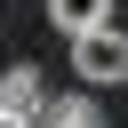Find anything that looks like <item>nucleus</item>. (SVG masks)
I'll use <instances>...</instances> for the list:
<instances>
[{
	"instance_id": "obj_3",
	"label": "nucleus",
	"mask_w": 128,
	"mask_h": 128,
	"mask_svg": "<svg viewBox=\"0 0 128 128\" xmlns=\"http://www.w3.org/2000/svg\"><path fill=\"white\" fill-rule=\"evenodd\" d=\"M48 24H56L64 40H80V32H104V24H112V0H48Z\"/></svg>"
},
{
	"instance_id": "obj_1",
	"label": "nucleus",
	"mask_w": 128,
	"mask_h": 128,
	"mask_svg": "<svg viewBox=\"0 0 128 128\" xmlns=\"http://www.w3.org/2000/svg\"><path fill=\"white\" fill-rule=\"evenodd\" d=\"M72 72H80L88 88H120V80H128V32H120V24L80 32V40H72Z\"/></svg>"
},
{
	"instance_id": "obj_2",
	"label": "nucleus",
	"mask_w": 128,
	"mask_h": 128,
	"mask_svg": "<svg viewBox=\"0 0 128 128\" xmlns=\"http://www.w3.org/2000/svg\"><path fill=\"white\" fill-rule=\"evenodd\" d=\"M0 112H16V120H40V112H48L40 64H8V72H0Z\"/></svg>"
},
{
	"instance_id": "obj_5",
	"label": "nucleus",
	"mask_w": 128,
	"mask_h": 128,
	"mask_svg": "<svg viewBox=\"0 0 128 128\" xmlns=\"http://www.w3.org/2000/svg\"><path fill=\"white\" fill-rule=\"evenodd\" d=\"M0 128H40V120H16V112H0Z\"/></svg>"
},
{
	"instance_id": "obj_4",
	"label": "nucleus",
	"mask_w": 128,
	"mask_h": 128,
	"mask_svg": "<svg viewBox=\"0 0 128 128\" xmlns=\"http://www.w3.org/2000/svg\"><path fill=\"white\" fill-rule=\"evenodd\" d=\"M40 128H104V112H96V96H48Z\"/></svg>"
}]
</instances>
